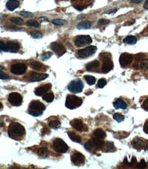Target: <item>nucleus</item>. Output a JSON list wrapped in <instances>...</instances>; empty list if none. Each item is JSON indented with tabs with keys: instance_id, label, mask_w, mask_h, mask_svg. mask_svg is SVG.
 <instances>
[{
	"instance_id": "obj_1",
	"label": "nucleus",
	"mask_w": 148,
	"mask_h": 169,
	"mask_svg": "<svg viewBox=\"0 0 148 169\" xmlns=\"http://www.w3.org/2000/svg\"><path fill=\"white\" fill-rule=\"evenodd\" d=\"M25 128L18 123H11L8 127V135L11 138H18L25 134Z\"/></svg>"
},
{
	"instance_id": "obj_2",
	"label": "nucleus",
	"mask_w": 148,
	"mask_h": 169,
	"mask_svg": "<svg viewBox=\"0 0 148 169\" xmlns=\"http://www.w3.org/2000/svg\"><path fill=\"white\" fill-rule=\"evenodd\" d=\"M45 106L39 101H32L29 106L28 113L33 116H39L43 114Z\"/></svg>"
},
{
	"instance_id": "obj_3",
	"label": "nucleus",
	"mask_w": 148,
	"mask_h": 169,
	"mask_svg": "<svg viewBox=\"0 0 148 169\" xmlns=\"http://www.w3.org/2000/svg\"><path fill=\"white\" fill-rule=\"evenodd\" d=\"M82 103V99L80 97H76L75 95H68L67 97L65 105L70 110H74L80 107Z\"/></svg>"
},
{
	"instance_id": "obj_4",
	"label": "nucleus",
	"mask_w": 148,
	"mask_h": 169,
	"mask_svg": "<svg viewBox=\"0 0 148 169\" xmlns=\"http://www.w3.org/2000/svg\"><path fill=\"white\" fill-rule=\"evenodd\" d=\"M104 143L101 140V138L95 137V138H93L91 140L88 141L84 144V147H85L86 150L88 151H90L94 149H101L104 146Z\"/></svg>"
},
{
	"instance_id": "obj_5",
	"label": "nucleus",
	"mask_w": 148,
	"mask_h": 169,
	"mask_svg": "<svg viewBox=\"0 0 148 169\" xmlns=\"http://www.w3.org/2000/svg\"><path fill=\"white\" fill-rule=\"evenodd\" d=\"M53 147L56 152L60 154L67 152L69 149L68 145L60 138L55 139L53 142Z\"/></svg>"
},
{
	"instance_id": "obj_6",
	"label": "nucleus",
	"mask_w": 148,
	"mask_h": 169,
	"mask_svg": "<svg viewBox=\"0 0 148 169\" xmlns=\"http://www.w3.org/2000/svg\"><path fill=\"white\" fill-rule=\"evenodd\" d=\"M84 84L80 79H76L72 81L68 86V90L72 93H81L83 90Z\"/></svg>"
},
{
	"instance_id": "obj_7",
	"label": "nucleus",
	"mask_w": 148,
	"mask_h": 169,
	"mask_svg": "<svg viewBox=\"0 0 148 169\" xmlns=\"http://www.w3.org/2000/svg\"><path fill=\"white\" fill-rule=\"evenodd\" d=\"M74 43L76 47H81L85 46L86 45L90 44L92 43V39L90 36L80 35L76 38Z\"/></svg>"
},
{
	"instance_id": "obj_8",
	"label": "nucleus",
	"mask_w": 148,
	"mask_h": 169,
	"mask_svg": "<svg viewBox=\"0 0 148 169\" xmlns=\"http://www.w3.org/2000/svg\"><path fill=\"white\" fill-rule=\"evenodd\" d=\"M133 145L137 150H147L148 149V140L141 138H136L133 141Z\"/></svg>"
},
{
	"instance_id": "obj_9",
	"label": "nucleus",
	"mask_w": 148,
	"mask_h": 169,
	"mask_svg": "<svg viewBox=\"0 0 148 169\" xmlns=\"http://www.w3.org/2000/svg\"><path fill=\"white\" fill-rule=\"evenodd\" d=\"M27 70V66L23 63H17L14 64L11 67V71L15 75H23Z\"/></svg>"
},
{
	"instance_id": "obj_10",
	"label": "nucleus",
	"mask_w": 148,
	"mask_h": 169,
	"mask_svg": "<svg viewBox=\"0 0 148 169\" xmlns=\"http://www.w3.org/2000/svg\"><path fill=\"white\" fill-rule=\"evenodd\" d=\"M8 100L11 105H15V106H19L22 103L23 99L22 96L19 93H12L9 95Z\"/></svg>"
},
{
	"instance_id": "obj_11",
	"label": "nucleus",
	"mask_w": 148,
	"mask_h": 169,
	"mask_svg": "<svg viewBox=\"0 0 148 169\" xmlns=\"http://www.w3.org/2000/svg\"><path fill=\"white\" fill-rule=\"evenodd\" d=\"M97 51L95 46H88L83 49H80L78 51V55L81 58H88L93 55Z\"/></svg>"
},
{
	"instance_id": "obj_12",
	"label": "nucleus",
	"mask_w": 148,
	"mask_h": 169,
	"mask_svg": "<svg viewBox=\"0 0 148 169\" xmlns=\"http://www.w3.org/2000/svg\"><path fill=\"white\" fill-rule=\"evenodd\" d=\"M70 124L73 128L76 129L79 132H86L88 130V128L86 125L80 119H74L70 122Z\"/></svg>"
},
{
	"instance_id": "obj_13",
	"label": "nucleus",
	"mask_w": 148,
	"mask_h": 169,
	"mask_svg": "<svg viewBox=\"0 0 148 169\" xmlns=\"http://www.w3.org/2000/svg\"><path fill=\"white\" fill-rule=\"evenodd\" d=\"M133 55L130 53H123L119 58V63L122 67H126L133 62Z\"/></svg>"
},
{
	"instance_id": "obj_14",
	"label": "nucleus",
	"mask_w": 148,
	"mask_h": 169,
	"mask_svg": "<svg viewBox=\"0 0 148 169\" xmlns=\"http://www.w3.org/2000/svg\"><path fill=\"white\" fill-rule=\"evenodd\" d=\"M72 161L76 166H80L83 164L85 161V157L79 152H75L72 156Z\"/></svg>"
},
{
	"instance_id": "obj_15",
	"label": "nucleus",
	"mask_w": 148,
	"mask_h": 169,
	"mask_svg": "<svg viewBox=\"0 0 148 169\" xmlns=\"http://www.w3.org/2000/svg\"><path fill=\"white\" fill-rule=\"evenodd\" d=\"M50 47L58 56H61L66 52V49H65V47L60 43H52L50 45Z\"/></svg>"
},
{
	"instance_id": "obj_16",
	"label": "nucleus",
	"mask_w": 148,
	"mask_h": 169,
	"mask_svg": "<svg viewBox=\"0 0 148 169\" xmlns=\"http://www.w3.org/2000/svg\"><path fill=\"white\" fill-rule=\"evenodd\" d=\"M51 88H52V84L47 83V84L43 85V86H39V88H37L36 90H35L34 93L37 96H42L43 95H44L47 91L50 90Z\"/></svg>"
},
{
	"instance_id": "obj_17",
	"label": "nucleus",
	"mask_w": 148,
	"mask_h": 169,
	"mask_svg": "<svg viewBox=\"0 0 148 169\" xmlns=\"http://www.w3.org/2000/svg\"><path fill=\"white\" fill-rule=\"evenodd\" d=\"M47 77H48V75L45 73H32L29 76V80L31 81H39L44 80Z\"/></svg>"
},
{
	"instance_id": "obj_18",
	"label": "nucleus",
	"mask_w": 148,
	"mask_h": 169,
	"mask_svg": "<svg viewBox=\"0 0 148 169\" xmlns=\"http://www.w3.org/2000/svg\"><path fill=\"white\" fill-rule=\"evenodd\" d=\"M113 69V63L110 58L104 60V63L102 65V71L104 73H108Z\"/></svg>"
},
{
	"instance_id": "obj_19",
	"label": "nucleus",
	"mask_w": 148,
	"mask_h": 169,
	"mask_svg": "<svg viewBox=\"0 0 148 169\" xmlns=\"http://www.w3.org/2000/svg\"><path fill=\"white\" fill-rule=\"evenodd\" d=\"M6 45L8 49V51L10 52L17 53L18 52L19 49H20V45L15 41H8Z\"/></svg>"
},
{
	"instance_id": "obj_20",
	"label": "nucleus",
	"mask_w": 148,
	"mask_h": 169,
	"mask_svg": "<svg viewBox=\"0 0 148 169\" xmlns=\"http://www.w3.org/2000/svg\"><path fill=\"white\" fill-rule=\"evenodd\" d=\"M113 105L117 110L119 108L122 109V110H125V109L127 108V103H126L121 98L117 99L115 102H114Z\"/></svg>"
},
{
	"instance_id": "obj_21",
	"label": "nucleus",
	"mask_w": 148,
	"mask_h": 169,
	"mask_svg": "<svg viewBox=\"0 0 148 169\" xmlns=\"http://www.w3.org/2000/svg\"><path fill=\"white\" fill-rule=\"evenodd\" d=\"M19 6V2L17 0H9L6 3L7 8L11 11H13L14 10L17 8Z\"/></svg>"
},
{
	"instance_id": "obj_22",
	"label": "nucleus",
	"mask_w": 148,
	"mask_h": 169,
	"mask_svg": "<svg viewBox=\"0 0 148 169\" xmlns=\"http://www.w3.org/2000/svg\"><path fill=\"white\" fill-rule=\"evenodd\" d=\"M99 66H100V62L97 60H95L90 62L86 65V69L87 71H90L94 70V69H95L96 68H97Z\"/></svg>"
},
{
	"instance_id": "obj_23",
	"label": "nucleus",
	"mask_w": 148,
	"mask_h": 169,
	"mask_svg": "<svg viewBox=\"0 0 148 169\" xmlns=\"http://www.w3.org/2000/svg\"><path fill=\"white\" fill-rule=\"evenodd\" d=\"M68 136L69 137V138L72 141H74L75 142L77 143H80L81 142V138L80 136H78V134H76V133L73 132H68Z\"/></svg>"
},
{
	"instance_id": "obj_24",
	"label": "nucleus",
	"mask_w": 148,
	"mask_h": 169,
	"mask_svg": "<svg viewBox=\"0 0 148 169\" xmlns=\"http://www.w3.org/2000/svg\"><path fill=\"white\" fill-rule=\"evenodd\" d=\"M90 26H91V23L88 21H86L79 23L77 25V27L78 29H88Z\"/></svg>"
},
{
	"instance_id": "obj_25",
	"label": "nucleus",
	"mask_w": 148,
	"mask_h": 169,
	"mask_svg": "<svg viewBox=\"0 0 148 169\" xmlns=\"http://www.w3.org/2000/svg\"><path fill=\"white\" fill-rule=\"evenodd\" d=\"M137 39L135 36H128L126 37L123 39L124 43L129 45H135L137 43Z\"/></svg>"
},
{
	"instance_id": "obj_26",
	"label": "nucleus",
	"mask_w": 148,
	"mask_h": 169,
	"mask_svg": "<svg viewBox=\"0 0 148 169\" xmlns=\"http://www.w3.org/2000/svg\"><path fill=\"white\" fill-rule=\"evenodd\" d=\"M29 66L32 69H34V70H41L43 68V66L41 63L39 62H36V61H32L31 62L30 64H29Z\"/></svg>"
},
{
	"instance_id": "obj_27",
	"label": "nucleus",
	"mask_w": 148,
	"mask_h": 169,
	"mask_svg": "<svg viewBox=\"0 0 148 169\" xmlns=\"http://www.w3.org/2000/svg\"><path fill=\"white\" fill-rule=\"evenodd\" d=\"M93 134H94V136L97 137V138H105L106 137V133L103 130H102V129H100V128H98V129H97V130H95L94 131V132H93Z\"/></svg>"
},
{
	"instance_id": "obj_28",
	"label": "nucleus",
	"mask_w": 148,
	"mask_h": 169,
	"mask_svg": "<svg viewBox=\"0 0 148 169\" xmlns=\"http://www.w3.org/2000/svg\"><path fill=\"white\" fill-rule=\"evenodd\" d=\"M37 154L39 156L42 157V158H46L49 154V151L46 147H41L38 149Z\"/></svg>"
},
{
	"instance_id": "obj_29",
	"label": "nucleus",
	"mask_w": 148,
	"mask_h": 169,
	"mask_svg": "<svg viewBox=\"0 0 148 169\" xmlns=\"http://www.w3.org/2000/svg\"><path fill=\"white\" fill-rule=\"evenodd\" d=\"M43 100L45 101L47 103L52 102L54 99V95L52 93H46V94H45L43 96Z\"/></svg>"
},
{
	"instance_id": "obj_30",
	"label": "nucleus",
	"mask_w": 148,
	"mask_h": 169,
	"mask_svg": "<svg viewBox=\"0 0 148 169\" xmlns=\"http://www.w3.org/2000/svg\"><path fill=\"white\" fill-rule=\"evenodd\" d=\"M60 122L58 120H52L49 123V126L50 128L58 129L60 127Z\"/></svg>"
},
{
	"instance_id": "obj_31",
	"label": "nucleus",
	"mask_w": 148,
	"mask_h": 169,
	"mask_svg": "<svg viewBox=\"0 0 148 169\" xmlns=\"http://www.w3.org/2000/svg\"><path fill=\"white\" fill-rule=\"evenodd\" d=\"M84 79L86 81V82L88 83V85H93L95 83L96 79L93 76H91V75H85L84 76Z\"/></svg>"
},
{
	"instance_id": "obj_32",
	"label": "nucleus",
	"mask_w": 148,
	"mask_h": 169,
	"mask_svg": "<svg viewBox=\"0 0 148 169\" xmlns=\"http://www.w3.org/2000/svg\"><path fill=\"white\" fill-rule=\"evenodd\" d=\"M11 21L13 23H15V24L17 25H23V24H24V21H23V20L22 19H21V18H19V17L11 18Z\"/></svg>"
},
{
	"instance_id": "obj_33",
	"label": "nucleus",
	"mask_w": 148,
	"mask_h": 169,
	"mask_svg": "<svg viewBox=\"0 0 148 169\" xmlns=\"http://www.w3.org/2000/svg\"><path fill=\"white\" fill-rule=\"evenodd\" d=\"M30 35L34 39H41L43 37V34H41L40 32L38 31H32L30 32Z\"/></svg>"
},
{
	"instance_id": "obj_34",
	"label": "nucleus",
	"mask_w": 148,
	"mask_h": 169,
	"mask_svg": "<svg viewBox=\"0 0 148 169\" xmlns=\"http://www.w3.org/2000/svg\"><path fill=\"white\" fill-rule=\"evenodd\" d=\"M52 23H53V24H54V25H59V26H60V25H65V23H67V21H65V20H62V19H56L52 20Z\"/></svg>"
},
{
	"instance_id": "obj_35",
	"label": "nucleus",
	"mask_w": 148,
	"mask_h": 169,
	"mask_svg": "<svg viewBox=\"0 0 148 169\" xmlns=\"http://www.w3.org/2000/svg\"><path fill=\"white\" fill-rule=\"evenodd\" d=\"M113 119L115 121H117V122L120 123L124 120L125 117H124L123 115L119 114V113H116V114H114L113 115Z\"/></svg>"
},
{
	"instance_id": "obj_36",
	"label": "nucleus",
	"mask_w": 148,
	"mask_h": 169,
	"mask_svg": "<svg viewBox=\"0 0 148 169\" xmlns=\"http://www.w3.org/2000/svg\"><path fill=\"white\" fill-rule=\"evenodd\" d=\"M26 25L30 27H39V23L36 21L34 20H29L26 22Z\"/></svg>"
},
{
	"instance_id": "obj_37",
	"label": "nucleus",
	"mask_w": 148,
	"mask_h": 169,
	"mask_svg": "<svg viewBox=\"0 0 148 169\" xmlns=\"http://www.w3.org/2000/svg\"><path fill=\"white\" fill-rule=\"evenodd\" d=\"M140 67H141V69H143V70H147L148 69V60H143L141 61V65H140Z\"/></svg>"
},
{
	"instance_id": "obj_38",
	"label": "nucleus",
	"mask_w": 148,
	"mask_h": 169,
	"mask_svg": "<svg viewBox=\"0 0 148 169\" xmlns=\"http://www.w3.org/2000/svg\"><path fill=\"white\" fill-rule=\"evenodd\" d=\"M147 167V163L145 162V161L144 160H141V162L139 163H137L136 165L135 168H145Z\"/></svg>"
},
{
	"instance_id": "obj_39",
	"label": "nucleus",
	"mask_w": 148,
	"mask_h": 169,
	"mask_svg": "<svg viewBox=\"0 0 148 169\" xmlns=\"http://www.w3.org/2000/svg\"><path fill=\"white\" fill-rule=\"evenodd\" d=\"M106 83H107V82H106V80L105 79H103V78L100 79L97 82V86L99 87V88H102L106 86Z\"/></svg>"
},
{
	"instance_id": "obj_40",
	"label": "nucleus",
	"mask_w": 148,
	"mask_h": 169,
	"mask_svg": "<svg viewBox=\"0 0 148 169\" xmlns=\"http://www.w3.org/2000/svg\"><path fill=\"white\" fill-rule=\"evenodd\" d=\"M52 53L51 52H45L41 55V59L44 61L47 60L50 58L52 57Z\"/></svg>"
},
{
	"instance_id": "obj_41",
	"label": "nucleus",
	"mask_w": 148,
	"mask_h": 169,
	"mask_svg": "<svg viewBox=\"0 0 148 169\" xmlns=\"http://www.w3.org/2000/svg\"><path fill=\"white\" fill-rule=\"evenodd\" d=\"M0 49L4 51H8L7 45L2 41H0Z\"/></svg>"
},
{
	"instance_id": "obj_42",
	"label": "nucleus",
	"mask_w": 148,
	"mask_h": 169,
	"mask_svg": "<svg viewBox=\"0 0 148 169\" xmlns=\"http://www.w3.org/2000/svg\"><path fill=\"white\" fill-rule=\"evenodd\" d=\"M20 15L23 16V17H30L34 15V14L30 13V12L28 11H22L20 13Z\"/></svg>"
},
{
	"instance_id": "obj_43",
	"label": "nucleus",
	"mask_w": 148,
	"mask_h": 169,
	"mask_svg": "<svg viewBox=\"0 0 148 169\" xmlns=\"http://www.w3.org/2000/svg\"><path fill=\"white\" fill-rule=\"evenodd\" d=\"M9 78V75L2 71V69H0V79H7Z\"/></svg>"
},
{
	"instance_id": "obj_44",
	"label": "nucleus",
	"mask_w": 148,
	"mask_h": 169,
	"mask_svg": "<svg viewBox=\"0 0 148 169\" xmlns=\"http://www.w3.org/2000/svg\"><path fill=\"white\" fill-rule=\"evenodd\" d=\"M109 22H110L109 20L105 19H100L98 21L97 25H104L108 24V23H109Z\"/></svg>"
},
{
	"instance_id": "obj_45",
	"label": "nucleus",
	"mask_w": 148,
	"mask_h": 169,
	"mask_svg": "<svg viewBox=\"0 0 148 169\" xmlns=\"http://www.w3.org/2000/svg\"><path fill=\"white\" fill-rule=\"evenodd\" d=\"M141 107H142V108L143 109V110H145L146 111H148V99H145V100L143 101V103H142Z\"/></svg>"
},
{
	"instance_id": "obj_46",
	"label": "nucleus",
	"mask_w": 148,
	"mask_h": 169,
	"mask_svg": "<svg viewBox=\"0 0 148 169\" xmlns=\"http://www.w3.org/2000/svg\"><path fill=\"white\" fill-rule=\"evenodd\" d=\"M105 145L108 149H114V144L112 142H106Z\"/></svg>"
},
{
	"instance_id": "obj_47",
	"label": "nucleus",
	"mask_w": 148,
	"mask_h": 169,
	"mask_svg": "<svg viewBox=\"0 0 148 169\" xmlns=\"http://www.w3.org/2000/svg\"><path fill=\"white\" fill-rule=\"evenodd\" d=\"M144 57H145V55L143 54H141V53H140V54H137L136 55V60L137 61L143 60Z\"/></svg>"
},
{
	"instance_id": "obj_48",
	"label": "nucleus",
	"mask_w": 148,
	"mask_h": 169,
	"mask_svg": "<svg viewBox=\"0 0 148 169\" xmlns=\"http://www.w3.org/2000/svg\"><path fill=\"white\" fill-rule=\"evenodd\" d=\"M41 134H42V135H43V136L49 134V130H48V128H43L42 130H41Z\"/></svg>"
},
{
	"instance_id": "obj_49",
	"label": "nucleus",
	"mask_w": 148,
	"mask_h": 169,
	"mask_svg": "<svg viewBox=\"0 0 148 169\" xmlns=\"http://www.w3.org/2000/svg\"><path fill=\"white\" fill-rule=\"evenodd\" d=\"M143 131H144V132L145 133V134H148V121H147V122H145V124H144Z\"/></svg>"
},
{
	"instance_id": "obj_50",
	"label": "nucleus",
	"mask_w": 148,
	"mask_h": 169,
	"mask_svg": "<svg viewBox=\"0 0 148 169\" xmlns=\"http://www.w3.org/2000/svg\"><path fill=\"white\" fill-rule=\"evenodd\" d=\"M117 8H113V9H112V10H110V11H106V14H111V13H114L115 12H117Z\"/></svg>"
},
{
	"instance_id": "obj_51",
	"label": "nucleus",
	"mask_w": 148,
	"mask_h": 169,
	"mask_svg": "<svg viewBox=\"0 0 148 169\" xmlns=\"http://www.w3.org/2000/svg\"><path fill=\"white\" fill-rule=\"evenodd\" d=\"M143 0H130V2L134 4H139L141 3Z\"/></svg>"
},
{
	"instance_id": "obj_52",
	"label": "nucleus",
	"mask_w": 148,
	"mask_h": 169,
	"mask_svg": "<svg viewBox=\"0 0 148 169\" xmlns=\"http://www.w3.org/2000/svg\"><path fill=\"white\" fill-rule=\"evenodd\" d=\"M75 8L78 10V11H82V10H83L84 8L82 7V6H75Z\"/></svg>"
},
{
	"instance_id": "obj_53",
	"label": "nucleus",
	"mask_w": 148,
	"mask_h": 169,
	"mask_svg": "<svg viewBox=\"0 0 148 169\" xmlns=\"http://www.w3.org/2000/svg\"><path fill=\"white\" fill-rule=\"evenodd\" d=\"M143 8L146 10H148V0H145V2L143 5Z\"/></svg>"
},
{
	"instance_id": "obj_54",
	"label": "nucleus",
	"mask_w": 148,
	"mask_h": 169,
	"mask_svg": "<svg viewBox=\"0 0 148 169\" xmlns=\"http://www.w3.org/2000/svg\"><path fill=\"white\" fill-rule=\"evenodd\" d=\"M84 16H85V15H79V16H78V19H82V18H84Z\"/></svg>"
},
{
	"instance_id": "obj_55",
	"label": "nucleus",
	"mask_w": 148,
	"mask_h": 169,
	"mask_svg": "<svg viewBox=\"0 0 148 169\" xmlns=\"http://www.w3.org/2000/svg\"><path fill=\"white\" fill-rule=\"evenodd\" d=\"M2 108H3V105H2V103L0 102V110H1Z\"/></svg>"
},
{
	"instance_id": "obj_56",
	"label": "nucleus",
	"mask_w": 148,
	"mask_h": 169,
	"mask_svg": "<svg viewBox=\"0 0 148 169\" xmlns=\"http://www.w3.org/2000/svg\"><path fill=\"white\" fill-rule=\"evenodd\" d=\"M4 69V67H2V66H1V65H0V69Z\"/></svg>"
},
{
	"instance_id": "obj_57",
	"label": "nucleus",
	"mask_w": 148,
	"mask_h": 169,
	"mask_svg": "<svg viewBox=\"0 0 148 169\" xmlns=\"http://www.w3.org/2000/svg\"><path fill=\"white\" fill-rule=\"evenodd\" d=\"M72 1H76V0H72Z\"/></svg>"
},
{
	"instance_id": "obj_58",
	"label": "nucleus",
	"mask_w": 148,
	"mask_h": 169,
	"mask_svg": "<svg viewBox=\"0 0 148 169\" xmlns=\"http://www.w3.org/2000/svg\"><path fill=\"white\" fill-rule=\"evenodd\" d=\"M0 50H1V49H0Z\"/></svg>"
}]
</instances>
